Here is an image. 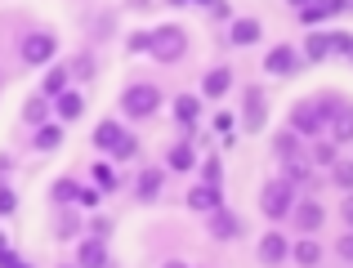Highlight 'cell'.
Returning <instances> with one entry per match:
<instances>
[{"label": "cell", "instance_id": "6da1fadb", "mask_svg": "<svg viewBox=\"0 0 353 268\" xmlns=\"http://www.w3.org/2000/svg\"><path fill=\"white\" fill-rule=\"evenodd\" d=\"M340 99H327V103H318V99H304V103H295L291 112V134H309V138H322L327 130V116L331 107H336Z\"/></svg>", "mask_w": 353, "mask_h": 268}, {"label": "cell", "instance_id": "7a4b0ae2", "mask_svg": "<svg viewBox=\"0 0 353 268\" xmlns=\"http://www.w3.org/2000/svg\"><path fill=\"white\" fill-rule=\"evenodd\" d=\"M183 50H188V36H183V27H157V32H148V54H152L157 63L183 59Z\"/></svg>", "mask_w": 353, "mask_h": 268}, {"label": "cell", "instance_id": "3957f363", "mask_svg": "<svg viewBox=\"0 0 353 268\" xmlns=\"http://www.w3.org/2000/svg\"><path fill=\"white\" fill-rule=\"evenodd\" d=\"M121 107H125L130 116H152L157 107H161V90L148 85V81H143V85H130L125 94H121Z\"/></svg>", "mask_w": 353, "mask_h": 268}, {"label": "cell", "instance_id": "277c9868", "mask_svg": "<svg viewBox=\"0 0 353 268\" xmlns=\"http://www.w3.org/2000/svg\"><path fill=\"white\" fill-rule=\"evenodd\" d=\"M94 143L103 147V152H112L117 161H125V156H134V138H130L125 130H121L117 121H99V130H94Z\"/></svg>", "mask_w": 353, "mask_h": 268}, {"label": "cell", "instance_id": "5b68a950", "mask_svg": "<svg viewBox=\"0 0 353 268\" xmlns=\"http://www.w3.org/2000/svg\"><path fill=\"white\" fill-rule=\"evenodd\" d=\"M291 188H286L282 179L277 183H264V192H259V210H264V219H286L291 215Z\"/></svg>", "mask_w": 353, "mask_h": 268}, {"label": "cell", "instance_id": "8992f818", "mask_svg": "<svg viewBox=\"0 0 353 268\" xmlns=\"http://www.w3.org/2000/svg\"><path fill=\"white\" fill-rule=\"evenodd\" d=\"M291 219L300 233H313V228H322L327 210H322V201H300V206H291Z\"/></svg>", "mask_w": 353, "mask_h": 268}, {"label": "cell", "instance_id": "52a82bcc", "mask_svg": "<svg viewBox=\"0 0 353 268\" xmlns=\"http://www.w3.org/2000/svg\"><path fill=\"white\" fill-rule=\"evenodd\" d=\"M206 224H210V237H219V242H228V237H237V215H233V210H224V206H219V210H210V215H206Z\"/></svg>", "mask_w": 353, "mask_h": 268}, {"label": "cell", "instance_id": "ba28073f", "mask_svg": "<svg viewBox=\"0 0 353 268\" xmlns=\"http://www.w3.org/2000/svg\"><path fill=\"white\" fill-rule=\"evenodd\" d=\"M327 125H331V143H349V134H353V116H349V107L345 103H336L331 107V116H327Z\"/></svg>", "mask_w": 353, "mask_h": 268}, {"label": "cell", "instance_id": "9c48e42d", "mask_svg": "<svg viewBox=\"0 0 353 268\" xmlns=\"http://www.w3.org/2000/svg\"><path fill=\"white\" fill-rule=\"evenodd\" d=\"M23 59H27V63H45V59H54V36H45V32L27 36V41H23Z\"/></svg>", "mask_w": 353, "mask_h": 268}, {"label": "cell", "instance_id": "30bf717a", "mask_svg": "<svg viewBox=\"0 0 353 268\" xmlns=\"http://www.w3.org/2000/svg\"><path fill=\"white\" fill-rule=\"evenodd\" d=\"M286 255H291V242H286L282 233H268L264 242H259V260L264 264H282Z\"/></svg>", "mask_w": 353, "mask_h": 268}, {"label": "cell", "instance_id": "8fae6325", "mask_svg": "<svg viewBox=\"0 0 353 268\" xmlns=\"http://www.w3.org/2000/svg\"><path fill=\"white\" fill-rule=\"evenodd\" d=\"M188 206H192V210H206V215H210V210H219V188H210V183H197V188L188 192Z\"/></svg>", "mask_w": 353, "mask_h": 268}, {"label": "cell", "instance_id": "7c38bea8", "mask_svg": "<svg viewBox=\"0 0 353 268\" xmlns=\"http://www.w3.org/2000/svg\"><path fill=\"white\" fill-rule=\"evenodd\" d=\"M228 85H233V72H228V68H215V72H206V81H201L206 99H219V94H228Z\"/></svg>", "mask_w": 353, "mask_h": 268}, {"label": "cell", "instance_id": "4fadbf2b", "mask_svg": "<svg viewBox=\"0 0 353 268\" xmlns=\"http://www.w3.org/2000/svg\"><path fill=\"white\" fill-rule=\"evenodd\" d=\"M340 161V147L331 143V138H313L309 147V165H336Z\"/></svg>", "mask_w": 353, "mask_h": 268}, {"label": "cell", "instance_id": "5bb4252c", "mask_svg": "<svg viewBox=\"0 0 353 268\" xmlns=\"http://www.w3.org/2000/svg\"><path fill=\"white\" fill-rule=\"evenodd\" d=\"M264 68L277 72V76H282V72H291V68H295V50H291V45H277V50H268Z\"/></svg>", "mask_w": 353, "mask_h": 268}, {"label": "cell", "instance_id": "9a60e30c", "mask_svg": "<svg viewBox=\"0 0 353 268\" xmlns=\"http://www.w3.org/2000/svg\"><path fill=\"white\" fill-rule=\"evenodd\" d=\"M282 174H286V179H282L286 188H295V183H309V179H313V165L295 156V161H282Z\"/></svg>", "mask_w": 353, "mask_h": 268}, {"label": "cell", "instance_id": "2e32d148", "mask_svg": "<svg viewBox=\"0 0 353 268\" xmlns=\"http://www.w3.org/2000/svg\"><path fill=\"white\" fill-rule=\"evenodd\" d=\"M54 107H59V116H63V121H77V116L85 112V103H81V94H77V90H63Z\"/></svg>", "mask_w": 353, "mask_h": 268}, {"label": "cell", "instance_id": "e0dca14e", "mask_svg": "<svg viewBox=\"0 0 353 268\" xmlns=\"http://www.w3.org/2000/svg\"><path fill=\"white\" fill-rule=\"evenodd\" d=\"M259 125H264V94L246 90V130H259Z\"/></svg>", "mask_w": 353, "mask_h": 268}, {"label": "cell", "instance_id": "ac0fdd59", "mask_svg": "<svg viewBox=\"0 0 353 268\" xmlns=\"http://www.w3.org/2000/svg\"><path fill=\"white\" fill-rule=\"evenodd\" d=\"M331 14H345V0H331V5H304L300 9L304 23H322V18H331Z\"/></svg>", "mask_w": 353, "mask_h": 268}, {"label": "cell", "instance_id": "d6986e66", "mask_svg": "<svg viewBox=\"0 0 353 268\" xmlns=\"http://www.w3.org/2000/svg\"><path fill=\"white\" fill-rule=\"evenodd\" d=\"M291 255H295V264H304V268H318V260H322V246L304 237L300 246H291Z\"/></svg>", "mask_w": 353, "mask_h": 268}, {"label": "cell", "instance_id": "ffe728a7", "mask_svg": "<svg viewBox=\"0 0 353 268\" xmlns=\"http://www.w3.org/2000/svg\"><path fill=\"white\" fill-rule=\"evenodd\" d=\"M259 41V23L255 18H237L233 23V45H255Z\"/></svg>", "mask_w": 353, "mask_h": 268}, {"label": "cell", "instance_id": "44dd1931", "mask_svg": "<svg viewBox=\"0 0 353 268\" xmlns=\"http://www.w3.org/2000/svg\"><path fill=\"white\" fill-rule=\"evenodd\" d=\"M134 192L143 201H152L157 192H161V170H143V174H139V183H134Z\"/></svg>", "mask_w": 353, "mask_h": 268}, {"label": "cell", "instance_id": "7402d4cb", "mask_svg": "<svg viewBox=\"0 0 353 268\" xmlns=\"http://www.w3.org/2000/svg\"><path fill=\"white\" fill-rule=\"evenodd\" d=\"M197 112H201V103H197L192 94H179V99H174V116H179L183 125H192V121H197Z\"/></svg>", "mask_w": 353, "mask_h": 268}, {"label": "cell", "instance_id": "603a6c76", "mask_svg": "<svg viewBox=\"0 0 353 268\" xmlns=\"http://www.w3.org/2000/svg\"><path fill=\"white\" fill-rule=\"evenodd\" d=\"M304 54H309L313 63L327 59V54H331V32H313V36H309V45H304Z\"/></svg>", "mask_w": 353, "mask_h": 268}, {"label": "cell", "instance_id": "cb8c5ba5", "mask_svg": "<svg viewBox=\"0 0 353 268\" xmlns=\"http://www.w3.org/2000/svg\"><path fill=\"white\" fill-rule=\"evenodd\" d=\"M103 260H108L103 242H85L81 246V268H103Z\"/></svg>", "mask_w": 353, "mask_h": 268}, {"label": "cell", "instance_id": "d4e9b609", "mask_svg": "<svg viewBox=\"0 0 353 268\" xmlns=\"http://www.w3.org/2000/svg\"><path fill=\"white\" fill-rule=\"evenodd\" d=\"M300 156V134H277V161H295Z\"/></svg>", "mask_w": 353, "mask_h": 268}, {"label": "cell", "instance_id": "484cf974", "mask_svg": "<svg viewBox=\"0 0 353 268\" xmlns=\"http://www.w3.org/2000/svg\"><path fill=\"white\" fill-rule=\"evenodd\" d=\"M192 165V147L188 143H174L170 147V170H188Z\"/></svg>", "mask_w": 353, "mask_h": 268}, {"label": "cell", "instance_id": "4316f807", "mask_svg": "<svg viewBox=\"0 0 353 268\" xmlns=\"http://www.w3.org/2000/svg\"><path fill=\"white\" fill-rule=\"evenodd\" d=\"M94 188H103V192L117 188V170H112V165H103V161L94 165Z\"/></svg>", "mask_w": 353, "mask_h": 268}, {"label": "cell", "instance_id": "83f0119b", "mask_svg": "<svg viewBox=\"0 0 353 268\" xmlns=\"http://www.w3.org/2000/svg\"><path fill=\"white\" fill-rule=\"evenodd\" d=\"M331 54H340V59H353V36H349V32H331Z\"/></svg>", "mask_w": 353, "mask_h": 268}, {"label": "cell", "instance_id": "f1b7e54d", "mask_svg": "<svg viewBox=\"0 0 353 268\" xmlns=\"http://www.w3.org/2000/svg\"><path fill=\"white\" fill-rule=\"evenodd\" d=\"M63 90H68V68H54L45 76V94H63Z\"/></svg>", "mask_w": 353, "mask_h": 268}, {"label": "cell", "instance_id": "f546056e", "mask_svg": "<svg viewBox=\"0 0 353 268\" xmlns=\"http://www.w3.org/2000/svg\"><path fill=\"white\" fill-rule=\"evenodd\" d=\"M36 147H41V152L59 147V125H41V130H36Z\"/></svg>", "mask_w": 353, "mask_h": 268}, {"label": "cell", "instance_id": "4dcf8cb0", "mask_svg": "<svg viewBox=\"0 0 353 268\" xmlns=\"http://www.w3.org/2000/svg\"><path fill=\"white\" fill-rule=\"evenodd\" d=\"M331 183H336V188H349V183H353V165L336 161V165H331Z\"/></svg>", "mask_w": 353, "mask_h": 268}, {"label": "cell", "instance_id": "1f68e13d", "mask_svg": "<svg viewBox=\"0 0 353 268\" xmlns=\"http://www.w3.org/2000/svg\"><path fill=\"white\" fill-rule=\"evenodd\" d=\"M23 116H27V121H32V125H41V121H45V103H41V99H32Z\"/></svg>", "mask_w": 353, "mask_h": 268}, {"label": "cell", "instance_id": "d6a6232c", "mask_svg": "<svg viewBox=\"0 0 353 268\" xmlns=\"http://www.w3.org/2000/svg\"><path fill=\"white\" fill-rule=\"evenodd\" d=\"M201 174H206V183H210V188H219V183H215V179H219V161H215V156H210V161L201 165Z\"/></svg>", "mask_w": 353, "mask_h": 268}, {"label": "cell", "instance_id": "836d02e7", "mask_svg": "<svg viewBox=\"0 0 353 268\" xmlns=\"http://www.w3.org/2000/svg\"><path fill=\"white\" fill-rule=\"evenodd\" d=\"M90 68H94V63H90V59H85V54H81V59H77V63H72V76H81V81H85V76H90Z\"/></svg>", "mask_w": 353, "mask_h": 268}, {"label": "cell", "instance_id": "e575fe53", "mask_svg": "<svg viewBox=\"0 0 353 268\" xmlns=\"http://www.w3.org/2000/svg\"><path fill=\"white\" fill-rule=\"evenodd\" d=\"M336 251H340V260H353V237H349V233L336 242Z\"/></svg>", "mask_w": 353, "mask_h": 268}, {"label": "cell", "instance_id": "d590c367", "mask_svg": "<svg viewBox=\"0 0 353 268\" xmlns=\"http://www.w3.org/2000/svg\"><path fill=\"white\" fill-rule=\"evenodd\" d=\"M68 197H77V188H72V183H68V179H63V183H59V188H54V201H68Z\"/></svg>", "mask_w": 353, "mask_h": 268}, {"label": "cell", "instance_id": "8d00e7d4", "mask_svg": "<svg viewBox=\"0 0 353 268\" xmlns=\"http://www.w3.org/2000/svg\"><path fill=\"white\" fill-rule=\"evenodd\" d=\"M77 228H81V224H77V219H72V215H68V219H59V237H72V233H77Z\"/></svg>", "mask_w": 353, "mask_h": 268}, {"label": "cell", "instance_id": "74e56055", "mask_svg": "<svg viewBox=\"0 0 353 268\" xmlns=\"http://www.w3.org/2000/svg\"><path fill=\"white\" fill-rule=\"evenodd\" d=\"M9 210H14V192L0 188V215H9Z\"/></svg>", "mask_w": 353, "mask_h": 268}, {"label": "cell", "instance_id": "f35d334b", "mask_svg": "<svg viewBox=\"0 0 353 268\" xmlns=\"http://www.w3.org/2000/svg\"><path fill=\"white\" fill-rule=\"evenodd\" d=\"M0 268H18V255L14 251H0Z\"/></svg>", "mask_w": 353, "mask_h": 268}, {"label": "cell", "instance_id": "ab89813d", "mask_svg": "<svg viewBox=\"0 0 353 268\" xmlns=\"http://www.w3.org/2000/svg\"><path fill=\"white\" fill-rule=\"evenodd\" d=\"M165 268H183V264H165Z\"/></svg>", "mask_w": 353, "mask_h": 268}, {"label": "cell", "instance_id": "60d3db41", "mask_svg": "<svg viewBox=\"0 0 353 268\" xmlns=\"http://www.w3.org/2000/svg\"><path fill=\"white\" fill-rule=\"evenodd\" d=\"M18 268H27V264H18Z\"/></svg>", "mask_w": 353, "mask_h": 268}]
</instances>
